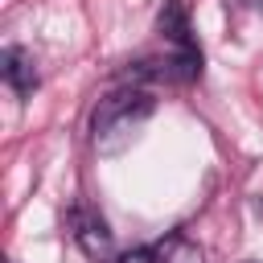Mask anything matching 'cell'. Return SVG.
Returning a JSON list of instances; mask_svg holds the SVG:
<instances>
[{"label": "cell", "mask_w": 263, "mask_h": 263, "mask_svg": "<svg viewBox=\"0 0 263 263\" xmlns=\"http://www.w3.org/2000/svg\"><path fill=\"white\" fill-rule=\"evenodd\" d=\"M115 263H156V255H152L148 247H136V251H123Z\"/></svg>", "instance_id": "cell-6"}, {"label": "cell", "mask_w": 263, "mask_h": 263, "mask_svg": "<svg viewBox=\"0 0 263 263\" xmlns=\"http://www.w3.org/2000/svg\"><path fill=\"white\" fill-rule=\"evenodd\" d=\"M152 255H156V263H205V251H201L189 234H181V230L164 234V238L152 247Z\"/></svg>", "instance_id": "cell-5"}, {"label": "cell", "mask_w": 263, "mask_h": 263, "mask_svg": "<svg viewBox=\"0 0 263 263\" xmlns=\"http://www.w3.org/2000/svg\"><path fill=\"white\" fill-rule=\"evenodd\" d=\"M152 107H156V99H152L144 86H123V90L99 99V107H95V115H90V136H95V144L111 148L115 140L132 136V132L152 115Z\"/></svg>", "instance_id": "cell-1"}, {"label": "cell", "mask_w": 263, "mask_h": 263, "mask_svg": "<svg viewBox=\"0 0 263 263\" xmlns=\"http://www.w3.org/2000/svg\"><path fill=\"white\" fill-rule=\"evenodd\" d=\"M242 263H259V259H242Z\"/></svg>", "instance_id": "cell-7"}, {"label": "cell", "mask_w": 263, "mask_h": 263, "mask_svg": "<svg viewBox=\"0 0 263 263\" xmlns=\"http://www.w3.org/2000/svg\"><path fill=\"white\" fill-rule=\"evenodd\" d=\"M70 230H74V242L82 247L86 259H95V263H107L111 259V230H107V222L95 210L74 205L70 210Z\"/></svg>", "instance_id": "cell-3"}, {"label": "cell", "mask_w": 263, "mask_h": 263, "mask_svg": "<svg viewBox=\"0 0 263 263\" xmlns=\"http://www.w3.org/2000/svg\"><path fill=\"white\" fill-rule=\"evenodd\" d=\"M156 25H160V37L173 45V58L164 62V74H168L173 82H193V78L201 74V45H197V37H193V29H189L185 4H181V0H164Z\"/></svg>", "instance_id": "cell-2"}, {"label": "cell", "mask_w": 263, "mask_h": 263, "mask_svg": "<svg viewBox=\"0 0 263 263\" xmlns=\"http://www.w3.org/2000/svg\"><path fill=\"white\" fill-rule=\"evenodd\" d=\"M0 74H4V82H8V90H12L16 99H29V95L37 90V62H33V53L21 49V45H8V49L0 53Z\"/></svg>", "instance_id": "cell-4"}]
</instances>
